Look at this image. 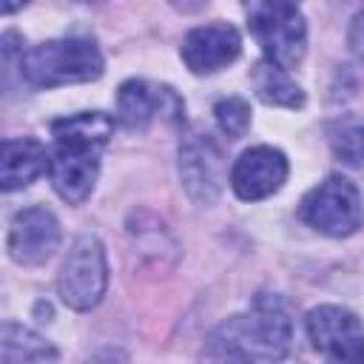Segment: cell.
I'll list each match as a JSON object with an SVG mask.
<instances>
[{"mask_svg":"<svg viewBox=\"0 0 364 364\" xmlns=\"http://www.w3.org/2000/svg\"><path fill=\"white\" fill-rule=\"evenodd\" d=\"M54 148L48 154V179L60 199L80 205L91 196L100 176V151L114 136V119L102 111H80L51 122Z\"/></svg>","mask_w":364,"mask_h":364,"instance_id":"6da1fadb","label":"cell"},{"mask_svg":"<svg viewBox=\"0 0 364 364\" xmlns=\"http://www.w3.org/2000/svg\"><path fill=\"white\" fill-rule=\"evenodd\" d=\"M290 313L276 296H256L247 313L225 318L205 341L202 358L210 361H273L290 350Z\"/></svg>","mask_w":364,"mask_h":364,"instance_id":"7a4b0ae2","label":"cell"},{"mask_svg":"<svg viewBox=\"0 0 364 364\" xmlns=\"http://www.w3.org/2000/svg\"><path fill=\"white\" fill-rule=\"evenodd\" d=\"M105 60L100 48L85 37L46 40L20 54V74L34 88H57L74 82H91L102 77Z\"/></svg>","mask_w":364,"mask_h":364,"instance_id":"3957f363","label":"cell"},{"mask_svg":"<svg viewBox=\"0 0 364 364\" xmlns=\"http://www.w3.org/2000/svg\"><path fill=\"white\" fill-rule=\"evenodd\" d=\"M247 23L264 51V60L282 68H296L304 60L307 23L296 0H250Z\"/></svg>","mask_w":364,"mask_h":364,"instance_id":"277c9868","label":"cell"},{"mask_svg":"<svg viewBox=\"0 0 364 364\" xmlns=\"http://www.w3.org/2000/svg\"><path fill=\"white\" fill-rule=\"evenodd\" d=\"M301 222H307L313 230L344 239L353 236L364 225V205L358 188L347 176H327L316 188H310L299 205Z\"/></svg>","mask_w":364,"mask_h":364,"instance_id":"5b68a950","label":"cell"},{"mask_svg":"<svg viewBox=\"0 0 364 364\" xmlns=\"http://www.w3.org/2000/svg\"><path fill=\"white\" fill-rule=\"evenodd\" d=\"M108 287V262L105 247L97 236L82 233L71 242L60 276H57V293L65 307L85 313L97 307Z\"/></svg>","mask_w":364,"mask_h":364,"instance_id":"8992f818","label":"cell"},{"mask_svg":"<svg viewBox=\"0 0 364 364\" xmlns=\"http://www.w3.org/2000/svg\"><path fill=\"white\" fill-rule=\"evenodd\" d=\"M117 119L131 131H145L156 119L168 125H182L185 102L171 85L134 77L125 80L117 91Z\"/></svg>","mask_w":364,"mask_h":364,"instance_id":"52a82bcc","label":"cell"},{"mask_svg":"<svg viewBox=\"0 0 364 364\" xmlns=\"http://www.w3.org/2000/svg\"><path fill=\"white\" fill-rule=\"evenodd\" d=\"M310 344L330 361H364V324L338 304H318L304 316Z\"/></svg>","mask_w":364,"mask_h":364,"instance_id":"ba28073f","label":"cell"},{"mask_svg":"<svg viewBox=\"0 0 364 364\" xmlns=\"http://www.w3.org/2000/svg\"><path fill=\"white\" fill-rule=\"evenodd\" d=\"M179 179L185 185L188 196L199 205H210L222 193L225 156L208 134H202V131L185 134V139L179 145Z\"/></svg>","mask_w":364,"mask_h":364,"instance_id":"9c48e42d","label":"cell"},{"mask_svg":"<svg viewBox=\"0 0 364 364\" xmlns=\"http://www.w3.org/2000/svg\"><path fill=\"white\" fill-rule=\"evenodd\" d=\"M287 156L273 145H253L230 168V188L242 202H259L282 191L287 179Z\"/></svg>","mask_w":364,"mask_h":364,"instance_id":"30bf717a","label":"cell"},{"mask_svg":"<svg viewBox=\"0 0 364 364\" xmlns=\"http://www.w3.org/2000/svg\"><path fill=\"white\" fill-rule=\"evenodd\" d=\"M63 230L48 208H23L9 228V256L23 267H37L54 256Z\"/></svg>","mask_w":364,"mask_h":364,"instance_id":"8fae6325","label":"cell"},{"mask_svg":"<svg viewBox=\"0 0 364 364\" xmlns=\"http://www.w3.org/2000/svg\"><path fill=\"white\" fill-rule=\"evenodd\" d=\"M179 54L193 74H216L242 54V34L230 23L196 26L185 34Z\"/></svg>","mask_w":364,"mask_h":364,"instance_id":"7c38bea8","label":"cell"},{"mask_svg":"<svg viewBox=\"0 0 364 364\" xmlns=\"http://www.w3.org/2000/svg\"><path fill=\"white\" fill-rule=\"evenodd\" d=\"M43 173H48V151L43 142H37L31 136H17V139L3 142L0 185L6 193L28 188Z\"/></svg>","mask_w":364,"mask_h":364,"instance_id":"4fadbf2b","label":"cell"},{"mask_svg":"<svg viewBox=\"0 0 364 364\" xmlns=\"http://www.w3.org/2000/svg\"><path fill=\"white\" fill-rule=\"evenodd\" d=\"M250 82L256 88V97L267 105H276V108H301L304 105V91L299 88L296 80H290L287 68L270 63V60H259L250 71Z\"/></svg>","mask_w":364,"mask_h":364,"instance_id":"5bb4252c","label":"cell"},{"mask_svg":"<svg viewBox=\"0 0 364 364\" xmlns=\"http://www.w3.org/2000/svg\"><path fill=\"white\" fill-rule=\"evenodd\" d=\"M0 358L3 364H23V361H57V350L37 336L34 330L17 324V321H6L3 324V338H0Z\"/></svg>","mask_w":364,"mask_h":364,"instance_id":"9a60e30c","label":"cell"},{"mask_svg":"<svg viewBox=\"0 0 364 364\" xmlns=\"http://www.w3.org/2000/svg\"><path fill=\"white\" fill-rule=\"evenodd\" d=\"M330 148L338 162L350 168H364V119H350L333 128Z\"/></svg>","mask_w":364,"mask_h":364,"instance_id":"2e32d148","label":"cell"},{"mask_svg":"<svg viewBox=\"0 0 364 364\" xmlns=\"http://www.w3.org/2000/svg\"><path fill=\"white\" fill-rule=\"evenodd\" d=\"M213 117L228 139H242L250 128V105L242 97H222L213 105Z\"/></svg>","mask_w":364,"mask_h":364,"instance_id":"e0dca14e","label":"cell"},{"mask_svg":"<svg viewBox=\"0 0 364 364\" xmlns=\"http://www.w3.org/2000/svg\"><path fill=\"white\" fill-rule=\"evenodd\" d=\"M347 43H350L353 54H355V57L364 63V6L358 9V14H355V17H353V23H350Z\"/></svg>","mask_w":364,"mask_h":364,"instance_id":"ac0fdd59","label":"cell"},{"mask_svg":"<svg viewBox=\"0 0 364 364\" xmlns=\"http://www.w3.org/2000/svg\"><path fill=\"white\" fill-rule=\"evenodd\" d=\"M28 0H0V9H3V14H14L17 9H23Z\"/></svg>","mask_w":364,"mask_h":364,"instance_id":"d6986e66","label":"cell"},{"mask_svg":"<svg viewBox=\"0 0 364 364\" xmlns=\"http://www.w3.org/2000/svg\"><path fill=\"white\" fill-rule=\"evenodd\" d=\"M176 9H182V11H193V9H199L202 6V0H171Z\"/></svg>","mask_w":364,"mask_h":364,"instance_id":"ffe728a7","label":"cell"},{"mask_svg":"<svg viewBox=\"0 0 364 364\" xmlns=\"http://www.w3.org/2000/svg\"><path fill=\"white\" fill-rule=\"evenodd\" d=\"M245 3H250V0H245Z\"/></svg>","mask_w":364,"mask_h":364,"instance_id":"44dd1931","label":"cell"}]
</instances>
